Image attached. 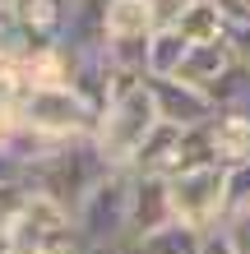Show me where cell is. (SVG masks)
I'll return each mask as SVG.
<instances>
[{"instance_id": "6da1fadb", "label": "cell", "mask_w": 250, "mask_h": 254, "mask_svg": "<svg viewBox=\"0 0 250 254\" xmlns=\"http://www.w3.org/2000/svg\"><path fill=\"white\" fill-rule=\"evenodd\" d=\"M111 171L116 167L107 162V153L97 148V139L88 134V139H70V143L47 148V153L33 162V171H28V190L47 194V199L65 203L70 213H75Z\"/></svg>"}, {"instance_id": "7a4b0ae2", "label": "cell", "mask_w": 250, "mask_h": 254, "mask_svg": "<svg viewBox=\"0 0 250 254\" xmlns=\"http://www.w3.org/2000/svg\"><path fill=\"white\" fill-rule=\"evenodd\" d=\"M130 194H135V176L130 171H111L88 199L75 208V241L79 254H102V250H116L130 236Z\"/></svg>"}, {"instance_id": "3957f363", "label": "cell", "mask_w": 250, "mask_h": 254, "mask_svg": "<svg viewBox=\"0 0 250 254\" xmlns=\"http://www.w3.org/2000/svg\"><path fill=\"white\" fill-rule=\"evenodd\" d=\"M158 121H163V111H158V97H153L149 79H144V83H135L130 93H121L107 107V116H102L97 129H93V139H97V148L107 153V162L116 171H130L135 157H139V148H144V139L158 129Z\"/></svg>"}, {"instance_id": "277c9868", "label": "cell", "mask_w": 250, "mask_h": 254, "mask_svg": "<svg viewBox=\"0 0 250 254\" xmlns=\"http://www.w3.org/2000/svg\"><path fill=\"white\" fill-rule=\"evenodd\" d=\"M5 241L14 254H79L75 213L37 190H28L19 199V208H14V217L5 227Z\"/></svg>"}, {"instance_id": "5b68a950", "label": "cell", "mask_w": 250, "mask_h": 254, "mask_svg": "<svg viewBox=\"0 0 250 254\" xmlns=\"http://www.w3.org/2000/svg\"><path fill=\"white\" fill-rule=\"evenodd\" d=\"M171 208L181 227L209 231L227 222V167L213 162V167H195L171 176Z\"/></svg>"}, {"instance_id": "8992f818", "label": "cell", "mask_w": 250, "mask_h": 254, "mask_svg": "<svg viewBox=\"0 0 250 254\" xmlns=\"http://www.w3.org/2000/svg\"><path fill=\"white\" fill-rule=\"evenodd\" d=\"M135 176V171H130ZM176 222L171 208V181L167 176H135V194H130V236L144 241V236L163 231Z\"/></svg>"}, {"instance_id": "52a82bcc", "label": "cell", "mask_w": 250, "mask_h": 254, "mask_svg": "<svg viewBox=\"0 0 250 254\" xmlns=\"http://www.w3.org/2000/svg\"><path fill=\"white\" fill-rule=\"evenodd\" d=\"M153 97H158V111H163L167 125H181V129H195V125H209L218 107L213 97L195 83H181V79H149Z\"/></svg>"}, {"instance_id": "ba28073f", "label": "cell", "mask_w": 250, "mask_h": 254, "mask_svg": "<svg viewBox=\"0 0 250 254\" xmlns=\"http://www.w3.org/2000/svg\"><path fill=\"white\" fill-rule=\"evenodd\" d=\"M14 19L23 23L28 47H61L65 19H70V0H14Z\"/></svg>"}, {"instance_id": "9c48e42d", "label": "cell", "mask_w": 250, "mask_h": 254, "mask_svg": "<svg viewBox=\"0 0 250 254\" xmlns=\"http://www.w3.org/2000/svg\"><path fill=\"white\" fill-rule=\"evenodd\" d=\"M241 56L232 51V42L223 37V42H199V47H190L185 51V61H181V69L171 74V79H181V83H195V88H204V93H209V88L223 79V74L237 65Z\"/></svg>"}, {"instance_id": "30bf717a", "label": "cell", "mask_w": 250, "mask_h": 254, "mask_svg": "<svg viewBox=\"0 0 250 254\" xmlns=\"http://www.w3.org/2000/svg\"><path fill=\"white\" fill-rule=\"evenodd\" d=\"M153 0H107V42L116 37H153Z\"/></svg>"}, {"instance_id": "8fae6325", "label": "cell", "mask_w": 250, "mask_h": 254, "mask_svg": "<svg viewBox=\"0 0 250 254\" xmlns=\"http://www.w3.org/2000/svg\"><path fill=\"white\" fill-rule=\"evenodd\" d=\"M209 129H213V148H218V162H223V167L250 162V116L218 111Z\"/></svg>"}, {"instance_id": "7c38bea8", "label": "cell", "mask_w": 250, "mask_h": 254, "mask_svg": "<svg viewBox=\"0 0 250 254\" xmlns=\"http://www.w3.org/2000/svg\"><path fill=\"white\" fill-rule=\"evenodd\" d=\"M185 51H190V42H185L181 28H158L149 37V79H171L181 69Z\"/></svg>"}, {"instance_id": "4fadbf2b", "label": "cell", "mask_w": 250, "mask_h": 254, "mask_svg": "<svg viewBox=\"0 0 250 254\" xmlns=\"http://www.w3.org/2000/svg\"><path fill=\"white\" fill-rule=\"evenodd\" d=\"M176 28L185 33V42H190V47H199V42H223L232 23L223 19V9H218L213 0H195V5L185 9V19L176 23Z\"/></svg>"}, {"instance_id": "5bb4252c", "label": "cell", "mask_w": 250, "mask_h": 254, "mask_svg": "<svg viewBox=\"0 0 250 254\" xmlns=\"http://www.w3.org/2000/svg\"><path fill=\"white\" fill-rule=\"evenodd\" d=\"M139 254H199V231L171 222V227L144 236V241H139Z\"/></svg>"}, {"instance_id": "9a60e30c", "label": "cell", "mask_w": 250, "mask_h": 254, "mask_svg": "<svg viewBox=\"0 0 250 254\" xmlns=\"http://www.w3.org/2000/svg\"><path fill=\"white\" fill-rule=\"evenodd\" d=\"M250 213V162L227 167V217Z\"/></svg>"}, {"instance_id": "2e32d148", "label": "cell", "mask_w": 250, "mask_h": 254, "mask_svg": "<svg viewBox=\"0 0 250 254\" xmlns=\"http://www.w3.org/2000/svg\"><path fill=\"white\" fill-rule=\"evenodd\" d=\"M199 254H241L237 241H232V231H227V222H223V227L199 231Z\"/></svg>"}, {"instance_id": "e0dca14e", "label": "cell", "mask_w": 250, "mask_h": 254, "mask_svg": "<svg viewBox=\"0 0 250 254\" xmlns=\"http://www.w3.org/2000/svg\"><path fill=\"white\" fill-rule=\"evenodd\" d=\"M195 5V0H153V19H158V28H176L185 19V9Z\"/></svg>"}, {"instance_id": "ac0fdd59", "label": "cell", "mask_w": 250, "mask_h": 254, "mask_svg": "<svg viewBox=\"0 0 250 254\" xmlns=\"http://www.w3.org/2000/svg\"><path fill=\"white\" fill-rule=\"evenodd\" d=\"M232 28H250V0H213Z\"/></svg>"}, {"instance_id": "d6986e66", "label": "cell", "mask_w": 250, "mask_h": 254, "mask_svg": "<svg viewBox=\"0 0 250 254\" xmlns=\"http://www.w3.org/2000/svg\"><path fill=\"white\" fill-rule=\"evenodd\" d=\"M227 231H232V241H237V250H241V254H250V213L227 217Z\"/></svg>"}, {"instance_id": "ffe728a7", "label": "cell", "mask_w": 250, "mask_h": 254, "mask_svg": "<svg viewBox=\"0 0 250 254\" xmlns=\"http://www.w3.org/2000/svg\"><path fill=\"white\" fill-rule=\"evenodd\" d=\"M102 254H139V241H125V245H116V250H102Z\"/></svg>"}]
</instances>
